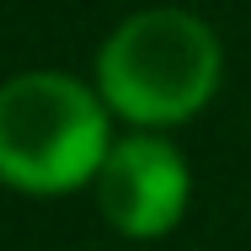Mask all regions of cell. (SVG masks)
Wrapping results in <instances>:
<instances>
[{
  "instance_id": "cell-3",
  "label": "cell",
  "mask_w": 251,
  "mask_h": 251,
  "mask_svg": "<svg viewBox=\"0 0 251 251\" xmlns=\"http://www.w3.org/2000/svg\"><path fill=\"white\" fill-rule=\"evenodd\" d=\"M97 198L123 235L134 241L166 235L187 208V160L176 155L171 139L155 134L118 139L97 171Z\"/></svg>"
},
{
  "instance_id": "cell-1",
  "label": "cell",
  "mask_w": 251,
  "mask_h": 251,
  "mask_svg": "<svg viewBox=\"0 0 251 251\" xmlns=\"http://www.w3.org/2000/svg\"><path fill=\"white\" fill-rule=\"evenodd\" d=\"M97 86L128 123H182L219 86V38L193 11H139L101 43Z\"/></svg>"
},
{
  "instance_id": "cell-2",
  "label": "cell",
  "mask_w": 251,
  "mask_h": 251,
  "mask_svg": "<svg viewBox=\"0 0 251 251\" xmlns=\"http://www.w3.org/2000/svg\"><path fill=\"white\" fill-rule=\"evenodd\" d=\"M107 150V112L80 80L32 70L0 86V182L70 193L101 171Z\"/></svg>"
}]
</instances>
